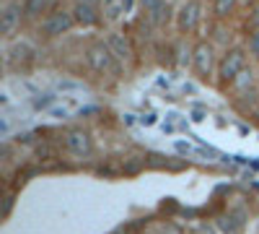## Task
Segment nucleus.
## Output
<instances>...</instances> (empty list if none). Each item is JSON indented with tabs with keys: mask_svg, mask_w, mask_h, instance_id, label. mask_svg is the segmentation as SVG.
<instances>
[{
	"mask_svg": "<svg viewBox=\"0 0 259 234\" xmlns=\"http://www.w3.org/2000/svg\"><path fill=\"white\" fill-rule=\"evenodd\" d=\"M70 13L75 18V24H80V26H94L96 21H99L96 6H91V3H75Z\"/></svg>",
	"mask_w": 259,
	"mask_h": 234,
	"instance_id": "obj_9",
	"label": "nucleus"
},
{
	"mask_svg": "<svg viewBox=\"0 0 259 234\" xmlns=\"http://www.w3.org/2000/svg\"><path fill=\"white\" fill-rule=\"evenodd\" d=\"M192 68L200 78H207L212 76V71L218 68V62H215V47L210 42H197L192 50Z\"/></svg>",
	"mask_w": 259,
	"mask_h": 234,
	"instance_id": "obj_3",
	"label": "nucleus"
},
{
	"mask_svg": "<svg viewBox=\"0 0 259 234\" xmlns=\"http://www.w3.org/2000/svg\"><path fill=\"white\" fill-rule=\"evenodd\" d=\"M50 6H52V0H26L24 3V16L26 18H36L41 13H47Z\"/></svg>",
	"mask_w": 259,
	"mask_h": 234,
	"instance_id": "obj_12",
	"label": "nucleus"
},
{
	"mask_svg": "<svg viewBox=\"0 0 259 234\" xmlns=\"http://www.w3.org/2000/svg\"><path fill=\"white\" fill-rule=\"evenodd\" d=\"M75 3H91V6H96V0H75Z\"/></svg>",
	"mask_w": 259,
	"mask_h": 234,
	"instance_id": "obj_16",
	"label": "nucleus"
},
{
	"mask_svg": "<svg viewBox=\"0 0 259 234\" xmlns=\"http://www.w3.org/2000/svg\"><path fill=\"white\" fill-rule=\"evenodd\" d=\"M143 8H145L148 18L153 21V24H163V21H168V3L166 0H143Z\"/></svg>",
	"mask_w": 259,
	"mask_h": 234,
	"instance_id": "obj_10",
	"label": "nucleus"
},
{
	"mask_svg": "<svg viewBox=\"0 0 259 234\" xmlns=\"http://www.w3.org/2000/svg\"><path fill=\"white\" fill-rule=\"evenodd\" d=\"M233 8H236V0H215V3H212L215 16H221V18H226Z\"/></svg>",
	"mask_w": 259,
	"mask_h": 234,
	"instance_id": "obj_13",
	"label": "nucleus"
},
{
	"mask_svg": "<svg viewBox=\"0 0 259 234\" xmlns=\"http://www.w3.org/2000/svg\"><path fill=\"white\" fill-rule=\"evenodd\" d=\"M65 148H68L73 156H78V159H89L91 151H94L89 133L80 130V127H75V130H70L68 136H65Z\"/></svg>",
	"mask_w": 259,
	"mask_h": 234,
	"instance_id": "obj_6",
	"label": "nucleus"
},
{
	"mask_svg": "<svg viewBox=\"0 0 259 234\" xmlns=\"http://www.w3.org/2000/svg\"><path fill=\"white\" fill-rule=\"evenodd\" d=\"M202 21V6L200 0H187V3L177 11V29L179 31H194Z\"/></svg>",
	"mask_w": 259,
	"mask_h": 234,
	"instance_id": "obj_5",
	"label": "nucleus"
},
{
	"mask_svg": "<svg viewBox=\"0 0 259 234\" xmlns=\"http://www.w3.org/2000/svg\"><path fill=\"white\" fill-rule=\"evenodd\" d=\"M85 62L91 65V71H96L101 76H117L122 71V65L117 62L114 52L109 50L106 42H94V45H89V50H85Z\"/></svg>",
	"mask_w": 259,
	"mask_h": 234,
	"instance_id": "obj_1",
	"label": "nucleus"
},
{
	"mask_svg": "<svg viewBox=\"0 0 259 234\" xmlns=\"http://www.w3.org/2000/svg\"><path fill=\"white\" fill-rule=\"evenodd\" d=\"M21 16H24V8L16 6V3H8L3 8V18H0V31H3V37H11L18 24H21Z\"/></svg>",
	"mask_w": 259,
	"mask_h": 234,
	"instance_id": "obj_8",
	"label": "nucleus"
},
{
	"mask_svg": "<svg viewBox=\"0 0 259 234\" xmlns=\"http://www.w3.org/2000/svg\"><path fill=\"white\" fill-rule=\"evenodd\" d=\"M249 52H251L254 57H259V29L251 31V37H249Z\"/></svg>",
	"mask_w": 259,
	"mask_h": 234,
	"instance_id": "obj_14",
	"label": "nucleus"
},
{
	"mask_svg": "<svg viewBox=\"0 0 259 234\" xmlns=\"http://www.w3.org/2000/svg\"><path fill=\"white\" fill-rule=\"evenodd\" d=\"M106 45H109V50L114 52L119 65H127V62L133 60V47H130L127 37H122L119 31H112L109 37H106Z\"/></svg>",
	"mask_w": 259,
	"mask_h": 234,
	"instance_id": "obj_7",
	"label": "nucleus"
},
{
	"mask_svg": "<svg viewBox=\"0 0 259 234\" xmlns=\"http://www.w3.org/2000/svg\"><path fill=\"white\" fill-rule=\"evenodd\" d=\"M161 234H182V229H179V226H174V224H166V226L161 229Z\"/></svg>",
	"mask_w": 259,
	"mask_h": 234,
	"instance_id": "obj_15",
	"label": "nucleus"
},
{
	"mask_svg": "<svg viewBox=\"0 0 259 234\" xmlns=\"http://www.w3.org/2000/svg\"><path fill=\"white\" fill-rule=\"evenodd\" d=\"M244 68H246V50L231 47V50H226V55L218 62V76H221V81L233 83L239 76H244Z\"/></svg>",
	"mask_w": 259,
	"mask_h": 234,
	"instance_id": "obj_2",
	"label": "nucleus"
},
{
	"mask_svg": "<svg viewBox=\"0 0 259 234\" xmlns=\"http://www.w3.org/2000/svg\"><path fill=\"white\" fill-rule=\"evenodd\" d=\"M73 24H75L73 13L55 11V13H50L45 21H41V34L45 37H62V34H68L73 29Z\"/></svg>",
	"mask_w": 259,
	"mask_h": 234,
	"instance_id": "obj_4",
	"label": "nucleus"
},
{
	"mask_svg": "<svg viewBox=\"0 0 259 234\" xmlns=\"http://www.w3.org/2000/svg\"><path fill=\"white\" fill-rule=\"evenodd\" d=\"M34 57V47L29 45V42H16V45L8 50V65H24V62H29Z\"/></svg>",
	"mask_w": 259,
	"mask_h": 234,
	"instance_id": "obj_11",
	"label": "nucleus"
}]
</instances>
